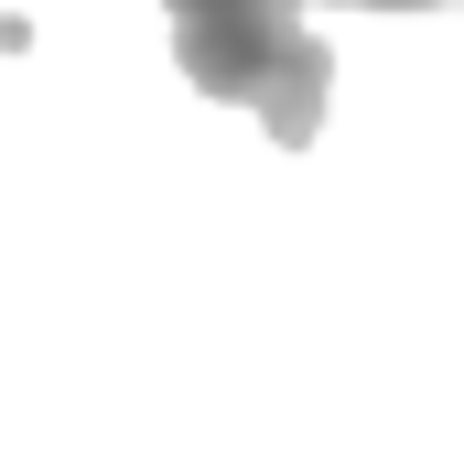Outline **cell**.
Instances as JSON below:
<instances>
[{"instance_id":"6da1fadb","label":"cell","mask_w":464,"mask_h":464,"mask_svg":"<svg viewBox=\"0 0 464 464\" xmlns=\"http://www.w3.org/2000/svg\"><path fill=\"white\" fill-rule=\"evenodd\" d=\"M173 11V65H184V87H206V98H227L248 109L281 151H303L314 130H324V44H314V22L303 11H324V0H162ZM346 11H464V0H346Z\"/></svg>"}]
</instances>
